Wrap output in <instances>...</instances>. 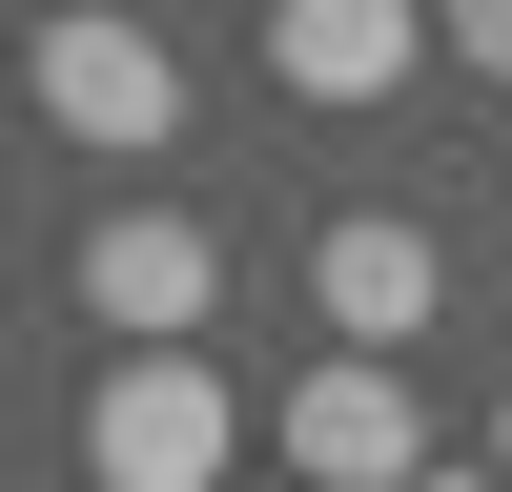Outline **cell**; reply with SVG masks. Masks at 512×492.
Instances as JSON below:
<instances>
[{
  "instance_id": "obj_1",
  "label": "cell",
  "mask_w": 512,
  "mask_h": 492,
  "mask_svg": "<svg viewBox=\"0 0 512 492\" xmlns=\"http://www.w3.org/2000/svg\"><path fill=\"white\" fill-rule=\"evenodd\" d=\"M21 103L62 123L82 164H164V144H185V62H164V21H144V0H41Z\"/></svg>"
},
{
  "instance_id": "obj_2",
  "label": "cell",
  "mask_w": 512,
  "mask_h": 492,
  "mask_svg": "<svg viewBox=\"0 0 512 492\" xmlns=\"http://www.w3.org/2000/svg\"><path fill=\"white\" fill-rule=\"evenodd\" d=\"M226 451H246V410H226L205 349H103L82 369V472L103 492H226Z\"/></svg>"
},
{
  "instance_id": "obj_3",
  "label": "cell",
  "mask_w": 512,
  "mask_h": 492,
  "mask_svg": "<svg viewBox=\"0 0 512 492\" xmlns=\"http://www.w3.org/2000/svg\"><path fill=\"white\" fill-rule=\"evenodd\" d=\"M62 287H82V328H103V349H185L205 308H226V246L185 226V205H82V246H62Z\"/></svg>"
},
{
  "instance_id": "obj_4",
  "label": "cell",
  "mask_w": 512,
  "mask_h": 492,
  "mask_svg": "<svg viewBox=\"0 0 512 492\" xmlns=\"http://www.w3.org/2000/svg\"><path fill=\"white\" fill-rule=\"evenodd\" d=\"M267 431H287V472H308V492H410V472H431V410H410V369H390V349L287 369Z\"/></svg>"
},
{
  "instance_id": "obj_5",
  "label": "cell",
  "mask_w": 512,
  "mask_h": 492,
  "mask_svg": "<svg viewBox=\"0 0 512 492\" xmlns=\"http://www.w3.org/2000/svg\"><path fill=\"white\" fill-rule=\"evenodd\" d=\"M308 308H328V349H431L451 328V246L410 226V205H349V226L308 246Z\"/></svg>"
},
{
  "instance_id": "obj_6",
  "label": "cell",
  "mask_w": 512,
  "mask_h": 492,
  "mask_svg": "<svg viewBox=\"0 0 512 492\" xmlns=\"http://www.w3.org/2000/svg\"><path fill=\"white\" fill-rule=\"evenodd\" d=\"M267 82L287 103H410L431 82V0H267Z\"/></svg>"
},
{
  "instance_id": "obj_7",
  "label": "cell",
  "mask_w": 512,
  "mask_h": 492,
  "mask_svg": "<svg viewBox=\"0 0 512 492\" xmlns=\"http://www.w3.org/2000/svg\"><path fill=\"white\" fill-rule=\"evenodd\" d=\"M431 62H472V82H512V0H431Z\"/></svg>"
},
{
  "instance_id": "obj_8",
  "label": "cell",
  "mask_w": 512,
  "mask_h": 492,
  "mask_svg": "<svg viewBox=\"0 0 512 492\" xmlns=\"http://www.w3.org/2000/svg\"><path fill=\"white\" fill-rule=\"evenodd\" d=\"M410 492H512V472H410Z\"/></svg>"
},
{
  "instance_id": "obj_9",
  "label": "cell",
  "mask_w": 512,
  "mask_h": 492,
  "mask_svg": "<svg viewBox=\"0 0 512 492\" xmlns=\"http://www.w3.org/2000/svg\"><path fill=\"white\" fill-rule=\"evenodd\" d=\"M492 472H512V390H492Z\"/></svg>"
}]
</instances>
